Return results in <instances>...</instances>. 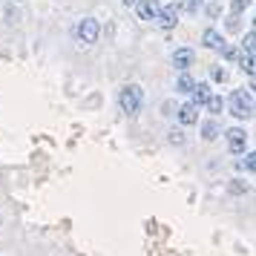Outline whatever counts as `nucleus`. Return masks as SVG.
<instances>
[{
    "mask_svg": "<svg viewBox=\"0 0 256 256\" xmlns=\"http://www.w3.org/2000/svg\"><path fill=\"white\" fill-rule=\"evenodd\" d=\"M239 167H242V170H248V173H254V152H248L242 162H239Z\"/></svg>",
    "mask_w": 256,
    "mask_h": 256,
    "instance_id": "nucleus-19",
    "label": "nucleus"
},
{
    "mask_svg": "<svg viewBox=\"0 0 256 256\" xmlns=\"http://www.w3.org/2000/svg\"><path fill=\"white\" fill-rule=\"evenodd\" d=\"M124 3H127V6H132V3H136V0H124Z\"/></svg>",
    "mask_w": 256,
    "mask_h": 256,
    "instance_id": "nucleus-22",
    "label": "nucleus"
},
{
    "mask_svg": "<svg viewBox=\"0 0 256 256\" xmlns=\"http://www.w3.org/2000/svg\"><path fill=\"white\" fill-rule=\"evenodd\" d=\"M222 58H228V60H236L239 58V49H233V46H228V44H222Z\"/></svg>",
    "mask_w": 256,
    "mask_h": 256,
    "instance_id": "nucleus-17",
    "label": "nucleus"
},
{
    "mask_svg": "<svg viewBox=\"0 0 256 256\" xmlns=\"http://www.w3.org/2000/svg\"><path fill=\"white\" fill-rule=\"evenodd\" d=\"M230 116H236V118H250L254 116V92H250V90H233Z\"/></svg>",
    "mask_w": 256,
    "mask_h": 256,
    "instance_id": "nucleus-2",
    "label": "nucleus"
},
{
    "mask_svg": "<svg viewBox=\"0 0 256 256\" xmlns=\"http://www.w3.org/2000/svg\"><path fill=\"white\" fill-rule=\"evenodd\" d=\"M178 121H182L184 127L196 124V121H198V104H193V101H184V104L178 106Z\"/></svg>",
    "mask_w": 256,
    "mask_h": 256,
    "instance_id": "nucleus-6",
    "label": "nucleus"
},
{
    "mask_svg": "<svg viewBox=\"0 0 256 256\" xmlns=\"http://www.w3.org/2000/svg\"><path fill=\"white\" fill-rule=\"evenodd\" d=\"M204 106H208L210 112L216 116V112H222V106H224V104H222V98H219V95H213V92H210V95H208V101H204Z\"/></svg>",
    "mask_w": 256,
    "mask_h": 256,
    "instance_id": "nucleus-15",
    "label": "nucleus"
},
{
    "mask_svg": "<svg viewBox=\"0 0 256 256\" xmlns=\"http://www.w3.org/2000/svg\"><path fill=\"white\" fill-rule=\"evenodd\" d=\"M250 3H254V0H230V12L233 14H242L244 9H250Z\"/></svg>",
    "mask_w": 256,
    "mask_h": 256,
    "instance_id": "nucleus-16",
    "label": "nucleus"
},
{
    "mask_svg": "<svg viewBox=\"0 0 256 256\" xmlns=\"http://www.w3.org/2000/svg\"><path fill=\"white\" fill-rule=\"evenodd\" d=\"M138 3V18L141 20H156V14L162 9V3L158 0H136Z\"/></svg>",
    "mask_w": 256,
    "mask_h": 256,
    "instance_id": "nucleus-8",
    "label": "nucleus"
},
{
    "mask_svg": "<svg viewBox=\"0 0 256 256\" xmlns=\"http://www.w3.org/2000/svg\"><path fill=\"white\" fill-rule=\"evenodd\" d=\"M224 141H228V150H230L233 156H239V152H244V141H248V132H244L242 127H230L228 132H224Z\"/></svg>",
    "mask_w": 256,
    "mask_h": 256,
    "instance_id": "nucleus-4",
    "label": "nucleus"
},
{
    "mask_svg": "<svg viewBox=\"0 0 256 256\" xmlns=\"http://www.w3.org/2000/svg\"><path fill=\"white\" fill-rule=\"evenodd\" d=\"M202 44H204L208 49H213V52H219L222 44H224V38H222L216 29H204V35H202Z\"/></svg>",
    "mask_w": 256,
    "mask_h": 256,
    "instance_id": "nucleus-9",
    "label": "nucleus"
},
{
    "mask_svg": "<svg viewBox=\"0 0 256 256\" xmlns=\"http://www.w3.org/2000/svg\"><path fill=\"white\" fill-rule=\"evenodd\" d=\"M0 224H3V219H0Z\"/></svg>",
    "mask_w": 256,
    "mask_h": 256,
    "instance_id": "nucleus-23",
    "label": "nucleus"
},
{
    "mask_svg": "<svg viewBox=\"0 0 256 256\" xmlns=\"http://www.w3.org/2000/svg\"><path fill=\"white\" fill-rule=\"evenodd\" d=\"M193 78H190V75H187V70L182 72V75H178V81H176V92H182V95H190V90H193Z\"/></svg>",
    "mask_w": 256,
    "mask_h": 256,
    "instance_id": "nucleus-13",
    "label": "nucleus"
},
{
    "mask_svg": "<svg viewBox=\"0 0 256 256\" xmlns=\"http://www.w3.org/2000/svg\"><path fill=\"white\" fill-rule=\"evenodd\" d=\"M156 24L162 26V29H176V24H178V9H176L173 3L170 6H162L158 14H156Z\"/></svg>",
    "mask_w": 256,
    "mask_h": 256,
    "instance_id": "nucleus-5",
    "label": "nucleus"
},
{
    "mask_svg": "<svg viewBox=\"0 0 256 256\" xmlns=\"http://www.w3.org/2000/svg\"><path fill=\"white\" fill-rule=\"evenodd\" d=\"M75 35H78V40H81L84 46H92V44H98L101 26H98L95 18H84L81 24H78V29H75Z\"/></svg>",
    "mask_w": 256,
    "mask_h": 256,
    "instance_id": "nucleus-3",
    "label": "nucleus"
},
{
    "mask_svg": "<svg viewBox=\"0 0 256 256\" xmlns=\"http://www.w3.org/2000/svg\"><path fill=\"white\" fill-rule=\"evenodd\" d=\"M141 104H144V92H141L138 84H127L124 90H121V95H118V106H121V112L124 116H138L141 112Z\"/></svg>",
    "mask_w": 256,
    "mask_h": 256,
    "instance_id": "nucleus-1",
    "label": "nucleus"
},
{
    "mask_svg": "<svg viewBox=\"0 0 256 256\" xmlns=\"http://www.w3.org/2000/svg\"><path fill=\"white\" fill-rule=\"evenodd\" d=\"M190 95H193V98H190L193 104L204 106V101H208V95H210V86H208L204 81H202V84H193V90H190Z\"/></svg>",
    "mask_w": 256,
    "mask_h": 256,
    "instance_id": "nucleus-10",
    "label": "nucleus"
},
{
    "mask_svg": "<svg viewBox=\"0 0 256 256\" xmlns=\"http://www.w3.org/2000/svg\"><path fill=\"white\" fill-rule=\"evenodd\" d=\"M219 136H222L219 121H213V118H210V121H204V124H202V138H204V141H216Z\"/></svg>",
    "mask_w": 256,
    "mask_h": 256,
    "instance_id": "nucleus-11",
    "label": "nucleus"
},
{
    "mask_svg": "<svg viewBox=\"0 0 256 256\" xmlns=\"http://www.w3.org/2000/svg\"><path fill=\"white\" fill-rule=\"evenodd\" d=\"M173 66H176L178 72L190 70V66H193V49H187V46L176 49V52H173Z\"/></svg>",
    "mask_w": 256,
    "mask_h": 256,
    "instance_id": "nucleus-7",
    "label": "nucleus"
},
{
    "mask_svg": "<svg viewBox=\"0 0 256 256\" xmlns=\"http://www.w3.org/2000/svg\"><path fill=\"white\" fill-rule=\"evenodd\" d=\"M213 81H228V72L222 66H213Z\"/></svg>",
    "mask_w": 256,
    "mask_h": 256,
    "instance_id": "nucleus-20",
    "label": "nucleus"
},
{
    "mask_svg": "<svg viewBox=\"0 0 256 256\" xmlns=\"http://www.w3.org/2000/svg\"><path fill=\"white\" fill-rule=\"evenodd\" d=\"M254 40H256V32L250 29V32L244 35V44H242V49H244V52H250V55H254Z\"/></svg>",
    "mask_w": 256,
    "mask_h": 256,
    "instance_id": "nucleus-18",
    "label": "nucleus"
},
{
    "mask_svg": "<svg viewBox=\"0 0 256 256\" xmlns=\"http://www.w3.org/2000/svg\"><path fill=\"white\" fill-rule=\"evenodd\" d=\"M173 6L178 12H187V14H196L202 9V0H173Z\"/></svg>",
    "mask_w": 256,
    "mask_h": 256,
    "instance_id": "nucleus-12",
    "label": "nucleus"
},
{
    "mask_svg": "<svg viewBox=\"0 0 256 256\" xmlns=\"http://www.w3.org/2000/svg\"><path fill=\"white\" fill-rule=\"evenodd\" d=\"M239 66H242V72H248V75H250V78H254V55H250V52H242V55H239Z\"/></svg>",
    "mask_w": 256,
    "mask_h": 256,
    "instance_id": "nucleus-14",
    "label": "nucleus"
},
{
    "mask_svg": "<svg viewBox=\"0 0 256 256\" xmlns=\"http://www.w3.org/2000/svg\"><path fill=\"white\" fill-rule=\"evenodd\" d=\"M182 136H184V132H182V130H173V132H170V141H173V144H182Z\"/></svg>",
    "mask_w": 256,
    "mask_h": 256,
    "instance_id": "nucleus-21",
    "label": "nucleus"
}]
</instances>
